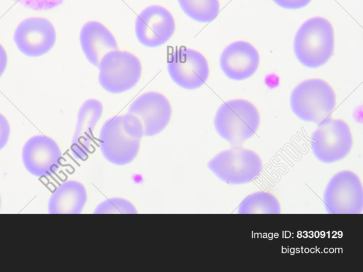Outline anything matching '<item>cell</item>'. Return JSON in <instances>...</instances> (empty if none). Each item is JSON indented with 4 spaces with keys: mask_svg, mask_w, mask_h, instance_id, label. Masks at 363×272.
Returning a JSON list of instances; mask_svg holds the SVG:
<instances>
[{
    "mask_svg": "<svg viewBox=\"0 0 363 272\" xmlns=\"http://www.w3.org/2000/svg\"><path fill=\"white\" fill-rule=\"evenodd\" d=\"M87 201L85 187L76 180L60 184L52 192L48 202L50 214H79Z\"/></svg>",
    "mask_w": 363,
    "mask_h": 272,
    "instance_id": "obj_17",
    "label": "cell"
},
{
    "mask_svg": "<svg viewBox=\"0 0 363 272\" xmlns=\"http://www.w3.org/2000/svg\"><path fill=\"white\" fill-rule=\"evenodd\" d=\"M184 12L191 19L208 23L213 20L219 12L218 0H177Z\"/></svg>",
    "mask_w": 363,
    "mask_h": 272,
    "instance_id": "obj_19",
    "label": "cell"
},
{
    "mask_svg": "<svg viewBox=\"0 0 363 272\" xmlns=\"http://www.w3.org/2000/svg\"><path fill=\"white\" fill-rule=\"evenodd\" d=\"M143 136L138 120L127 113L108 118L103 124L99 145L107 161L116 165H125L137 156Z\"/></svg>",
    "mask_w": 363,
    "mask_h": 272,
    "instance_id": "obj_1",
    "label": "cell"
},
{
    "mask_svg": "<svg viewBox=\"0 0 363 272\" xmlns=\"http://www.w3.org/2000/svg\"><path fill=\"white\" fill-rule=\"evenodd\" d=\"M275 4H277L278 6L285 8V9H301L306 5L308 4V3L311 0H272Z\"/></svg>",
    "mask_w": 363,
    "mask_h": 272,
    "instance_id": "obj_23",
    "label": "cell"
},
{
    "mask_svg": "<svg viewBox=\"0 0 363 272\" xmlns=\"http://www.w3.org/2000/svg\"><path fill=\"white\" fill-rule=\"evenodd\" d=\"M33 10L43 11L59 6L64 0H15Z\"/></svg>",
    "mask_w": 363,
    "mask_h": 272,
    "instance_id": "obj_21",
    "label": "cell"
},
{
    "mask_svg": "<svg viewBox=\"0 0 363 272\" xmlns=\"http://www.w3.org/2000/svg\"><path fill=\"white\" fill-rule=\"evenodd\" d=\"M167 71L176 85L189 90L201 87L209 75L205 57L199 52L186 48H178L170 55Z\"/></svg>",
    "mask_w": 363,
    "mask_h": 272,
    "instance_id": "obj_9",
    "label": "cell"
},
{
    "mask_svg": "<svg viewBox=\"0 0 363 272\" xmlns=\"http://www.w3.org/2000/svg\"><path fill=\"white\" fill-rule=\"evenodd\" d=\"M323 204L330 214L362 213L363 187L359 177L350 170L335 173L325 189Z\"/></svg>",
    "mask_w": 363,
    "mask_h": 272,
    "instance_id": "obj_8",
    "label": "cell"
},
{
    "mask_svg": "<svg viewBox=\"0 0 363 272\" xmlns=\"http://www.w3.org/2000/svg\"><path fill=\"white\" fill-rule=\"evenodd\" d=\"M95 214H136L137 209L130 201L119 197L107 199L95 208Z\"/></svg>",
    "mask_w": 363,
    "mask_h": 272,
    "instance_id": "obj_20",
    "label": "cell"
},
{
    "mask_svg": "<svg viewBox=\"0 0 363 272\" xmlns=\"http://www.w3.org/2000/svg\"><path fill=\"white\" fill-rule=\"evenodd\" d=\"M27 170L38 178L53 175L61 165L62 153L57 143L50 137L38 135L29 138L22 151Z\"/></svg>",
    "mask_w": 363,
    "mask_h": 272,
    "instance_id": "obj_13",
    "label": "cell"
},
{
    "mask_svg": "<svg viewBox=\"0 0 363 272\" xmlns=\"http://www.w3.org/2000/svg\"><path fill=\"white\" fill-rule=\"evenodd\" d=\"M175 21L165 8L152 5L145 8L135 20V32L144 46L156 48L164 45L173 36Z\"/></svg>",
    "mask_w": 363,
    "mask_h": 272,
    "instance_id": "obj_11",
    "label": "cell"
},
{
    "mask_svg": "<svg viewBox=\"0 0 363 272\" xmlns=\"http://www.w3.org/2000/svg\"><path fill=\"white\" fill-rule=\"evenodd\" d=\"M294 50L304 66L317 68L323 65L334 50V32L330 23L322 17L307 20L295 36Z\"/></svg>",
    "mask_w": 363,
    "mask_h": 272,
    "instance_id": "obj_2",
    "label": "cell"
},
{
    "mask_svg": "<svg viewBox=\"0 0 363 272\" xmlns=\"http://www.w3.org/2000/svg\"><path fill=\"white\" fill-rule=\"evenodd\" d=\"M103 113V105L97 99H89L79 108L71 151L73 156L84 160L88 156L93 141L94 130Z\"/></svg>",
    "mask_w": 363,
    "mask_h": 272,
    "instance_id": "obj_15",
    "label": "cell"
},
{
    "mask_svg": "<svg viewBox=\"0 0 363 272\" xmlns=\"http://www.w3.org/2000/svg\"><path fill=\"white\" fill-rule=\"evenodd\" d=\"M352 146V136L348 124L331 117L320 124L311 137V147L315 157L331 163L346 157Z\"/></svg>",
    "mask_w": 363,
    "mask_h": 272,
    "instance_id": "obj_7",
    "label": "cell"
},
{
    "mask_svg": "<svg viewBox=\"0 0 363 272\" xmlns=\"http://www.w3.org/2000/svg\"><path fill=\"white\" fill-rule=\"evenodd\" d=\"M7 65V55L3 46L0 44V77L4 73Z\"/></svg>",
    "mask_w": 363,
    "mask_h": 272,
    "instance_id": "obj_24",
    "label": "cell"
},
{
    "mask_svg": "<svg viewBox=\"0 0 363 272\" xmlns=\"http://www.w3.org/2000/svg\"><path fill=\"white\" fill-rule=\"evenodd\" d=\"M10 126L7 119L0 114V150L3 148L9 140Z\"/></svg>",
    "mask_w": 363,
    "mask_h": 272,
    "instance_id": "obj_22",
    "label": "cell"
},
{
    "mask_svg": "<svg viewBox=\"0 0 363 272\" xmlns=\"http://www.w3.org/2000/svg\"><path fill=\"white\" fill-rule=\"evenodd\" d=\"M207 166L222 181L239 185L257 178L262 171V163L257 153L239 146L218 153L208 161Z\"/></svg>",
    "mask_w": 363,
    "mask_h": 272,
    "instance_id": "obj_5",
    "label": "cell"
},
{
    "mask_svg": "<svg viewBox=\"0 0 363 272\" xmlns=\"http://www.w3.org/2000/svg\"><path fill=\"white\" fill-rule=\"evenodd\" d=\"M259 121V112L251 102L233 99L218 108L214 126L221 138L232 146H239L255 134Z\"/></svg>",
    "mask_w": 363,
    "mask_h": 272,
    "instance_id": "obj_3",
    "label": "cell"
},
{
    "mask_svg": "<svg viewBox=\"0 0 363 272\" xmlns=\"http://www.w3.org/2000/svg\"><path fill=\"white\" fill-rule=\"evenodd\" d=\"M13 40L24 55L39 57L52 48L56 40V32L48 19L31 17L19 23L14 32Z\"/></svg>",
    "mask_w": 363,
    "mask_h": 272,
    "instance_id": "obj_12",
    "label": "cell"
},
{
    "mask_svg": "<svg viewBox=\"0 0 363 272\" xmlns=\"http://www.w3.org/2000/svg\"><path fill=\"white\" fill-rule=\"evenodd\" d=\"M172 107L167 98L157 92H147L135 99L128 113L140 124L144 136H154L168 125L172 116Z\"/></svg>",
    "mask_w": 363,
    "mask_h": 272,
    "instance_id": "obj_10",
    "label": "cell"
},
{
    "mask_svg": "<svg viewBox=\"0 0 363 272\" xmlns=\"http://www.w3.org/2000/svg\"><path fill=\"white\" fill-rule=\"evenodd\" d=\"M79 41L85 57L96 67L106 53L118 50L112 33L99 21H89L82 26Z\"/></svg>",
    "mask_w": 363,
    "mask_h": 272,
    "instance_id": "obj_16",
    "label": "cell"
},
{
    "mask_svg": "<svg viewBox=\"0 0 363 272\" xmlns=\"http://www.w3.org/2000/svg\"><path fill=\"white\" fill-rule=\"evenodd\" d=\"M98 67L99 85L113 94L131 89L139 82L142 75L140 60L125 50L108 52L101 58Z\"/></svg>",
    "mask_w": 363,
    "mask_h": 272,
    "instance_id": "obj_6",
    "label": "cell"
},
{
    "mask_svg": "<svg viewBox=\"0 0 363 272\" xmlns=\"http://www.w3.org/2000/svg\"><path fill=\"white\" fill-rule=\"evenodd\" d=\"M332 87L320 79H311L298 84L292 91L290 105L299 119L318 125L330 118L335 107Z\"/></svg>",
    "mask_w": 363,
    "mask_h": 272,
    "instance_id": "obj_4",
    "label": "cell"
},
{
    "mask_svg": "<svg viewBox=\"0 0 363 272\" xmlns=\"http://www.w3.org/2000/svg\"><path fill=\"white\" fill-rule=\"evenodd\" d=\"M0 205H1V200H0Z\"/></svg>",
    "mask_w": 363,
    "mask_h": 272,
    "instance_id": "obj_25",
    "label": "cell"
},
{
    "mask_svg": "<svg viewBox=\"0 0 363 272\" xmlns=\"http://www.w3.org/2000/svg\"><path fill=\"white\" fill-rule=\"evenodd\" d=\"M259 62L257 50L245 41H236L228 45L220 58L222 71L233 80H243L251 77L256 72Z\"/></svg>",
    "mask_w": 363,
    "mask_h": 272,
    "instance_id": "obj_14",
    "label": "cell"
},
{
    "mask_svg": "<svg viewBox=\"0 0 363 272\" xmlns=\"http://www.w3.org/2000/svg\"><path fill=\"white\" fill-rule=\"evenodd\" d=\"M281 207L271 193L257 192L246 197L238 208L239 214H278Z\"/></svg>",
    "mask_w": 363,
    "mask_h": 272,
    "instance_id": "obj_18",
    "label": "cell"
}]
</instances>
